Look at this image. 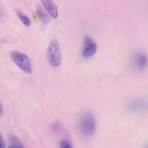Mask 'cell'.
<instances>
[{
    "label": "cell",
    "instance_id": "1",
    "mask_svg": "<svg viewBox=\"0 0 148 148\" xmlns=\"http://www.w3.org/2000/svg\"><path fill=\"white\" fill-rule=\"evenodd\" d=\"M80 131L85 137H90L94 134L96 122L94 116L89 111H85L80 115L79 120Z\"/></svg>",
    "mask_w": 148,
    "mask_h": 148
},
{
    "label": "cell",
    "instance_id": "2",
    "mask_svg": "<svg viewBox=\"0 0 148 148\" xmlns=\"http://www.w3.org/2000/svg\"><path fill=\"white\" fill-rule=\"evenodd\" d=\"M47 57L49 64L53 67H57L61 64V54L59 45L56 39L53 40L48 47Z\"/></svg>",
    "mask_w": 148,
    "mask_h": 148
},
{
    "label": "cell",
    "instance_id": "3",
    "mask_svg": "<svg viewBox=\"0 0 148 148\" xmlns=\"http://www.w3.org/2000/svg\"><path fill=\"white\" fill-rule=\"evenodd\" d=\"M10 57L15 64L23 71L29 73L32 72L29 59L25 54L16 51H12Z\"/></svg>",
    "mask_w": 148,
    "mask_h": 148
},
{
    "label": "cell",
    "instance_id": "4",
    "mask_svg": "<svg viewBox=\"0 0 148 148\" xmlns=\"http://www.w3.org/2000/svg\"><path fill=\"white\" fill-rule=\"evenodd\" d=\"M97 49L96 44L92 39L89 36H85L83 51V56L87 58L92 56L95 53Z\"/></svg>",
    "mask_w": 148,
    "mask_h": 148
},
{
    "label": "cell",
    "instance_id": "5",
    "mask_svg": "<svg viewBox=\"0 0 148 148\" xmlns=\"http://www.w3.org/2000/svg\"><path fill=\"white\" fill-rule=\"evenodd\" d=\"M133 58L134 66L138 71H142L147 67L148 64V59L144 54L139 53L136 55Z\"/></svg>",
    "mask_w": 148,
    "mask_h": 148
},
{
    "label": "cell",
    "instance_id": "6",
    "mask_svg": "<svg viewBox=\"0 0 148 148\" xmlns=\"http://www.w3.org/2000/svg\"><path fill=\"white\" fill-rule=\"evenodd\" d=\"M45 9L49 14L54 18L58 15L57 7L51 0H40Z\"/></svg>",
    "mask_w": 148,
    "mask_h": 148
},
{
    "label": "cell",
    "instance_id": "7",
    "mask_svg": "<svg viewBox=\"0 0 148 148\" xmlns=\"http://www.w3.org/2000/svg\"><path fill=\"white\" fill-rule=\"evenodd\" d=\"M9 142L11 144L12 148H23L24 145L19 139L14 135L11 134L8 136Z\"/></svg>",
    "mask_w": 148,
    "mask_h": 148
},
{
    "label": "cell",
    "instance_id": "8",
    "mask_svg": "<svg viewBox=\"0 0 148 148\" xmlns=\"http://www.w3.org/2000/svg\"><path fill=\"white\" fill-rule=\"evenodd\" d=\"M37 12L42 20L45 23H48L50 20V17L45 12L43 9L40 5L36 7Z\"/></svg>",
    "mask_w": 148,
    "mask_h": 148
},
{
    "label": "cell",
    "instance_id": "9",
    "mask_svg": "<svg viewBox=\"0 0 148 148\" xmlns=\"http://www.w3.org/2000/svg\"><path fill=\"white\" fill-rule=\"evenodd\" d=\"M16 13L18 17L25 25L28 27L30 25V21L27 17L19 11H16Z\"/></svg>",
    "mask_w": 148,
    "mask_h": 148
},
{
    "label": "cell",
    "instance_id": "10",
    "mask_svg": "<svg viewBox=\"0 0 148 148\" xmlns=\"http://www.w3.org/2000/svg\"><path fill=\"white\" fill-rule=\"evenodd\" d=\"M60 146L62 148H71L72 147L71 144L66 140H62L60 143Z\"/></svg>",
    "mask_w": 148,
    "mask_h": 148
},
{
    "label": "cell",
    "instance_id": "11",
    "mask_svg": "<svg viewBox=\"0 0 148 148\" xmlns=\"http://www.w3.org/2000/svg\"><path fill=\"white\" fill-rule=\"evenodd\" d=\"M0 138V147L4 148L5 147V145L1 135Z\"/></svg>",
    "mask_w": 148,
    "mask_h": 148
}]
</instances>
